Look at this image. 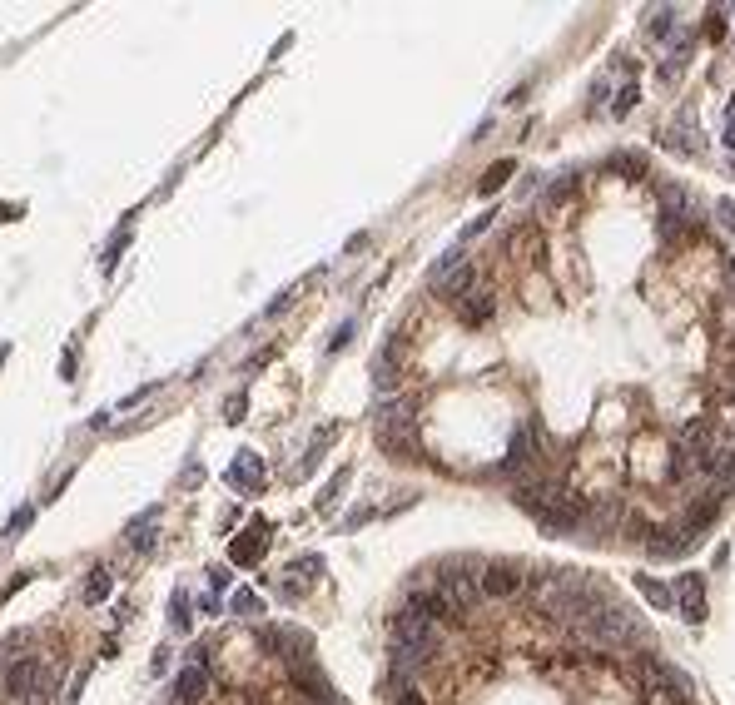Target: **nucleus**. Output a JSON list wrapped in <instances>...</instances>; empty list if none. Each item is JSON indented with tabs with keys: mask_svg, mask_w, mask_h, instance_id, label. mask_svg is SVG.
Masks as SVG:
<instances>
[{
	"mask_svg": "<svg viewBox=\"0 0 735 705\" xmlns=\"http://www.w3.org/2000/svg\"><path fill=\"white\" fill-rule=\"evenodd\" d=\"M289 576H294V586L318 581V576H323V557H318V552H303V557H294V562H289Z\"/></svg>",
	"mask_w": 735,
	"mask_h": 705,
	"instance_id": "obj_15",
	"label": "nucleus"
},
{
	"mask_svg": "<svg viewBox=\"0 0 735 705\" xmlns=\"http://www.w3.org/2000/svg\"><path fill=\"white\" fill-rule=\"evenodd\" d=\"M671 586H676V611H681L691 626L706 621V576H701V571H681Z\"/></svg>",
	"mask_w": 735,
	"mask_h": 705,
	"instance_id": "obj_6",
	"label": "nucleus"
},
{
	"mask_svg": "<svg viewBox=\"0 0 735 705\" xmlns=\"http://www.w3.org/2000/svg\"><path fill=\"white\" fill-rule=\"evenodd\" d=\"M199 477H204V467H199V462H189V467H184V487H194Z\"/></svg>",
	"mask_w": 735,
	"mask_h": 705,
	"instance_id": "obj_29",
	"label": "nucleus"
},
{
	"mask_svg": "<svg viewBox=\"0 0 735 705\" xmlns=\"http://www.w3.org/2000/svg\"><path fill=\"white\" fill-rule=\"evenodd\" d=\"M477 571H482V566H472V562H452V566H442V571H438V581H433V586L447 596L452 616H467V611L477 606V591H482Z\"/></svg>",
	"mask_w": 735,
	"mask_h": 705,
	"instance_id": "obj_3",
	"label": "nucleus"
},
{
	"mask_svg": "<svg viewBox=\"0 0 735 705\" xmlns=\"http://www.w3.org/2000/svg\"><path fill=\"white\" fill-rule=\"evenodd\" d=\"M209 591H229V566H209Z\"/></svg>",
	"mask_w": 735,
	"mask_h": 705,
	"instance_id": "obj_24",
	"label": "nucleus"
},
{
	"mask_svg": "<svg viewBox=\"0 0 735 705\" xmlns=\"http://www.w3.org/2000/svg\"><path fill=\"white\" fill-rule=\"evenodd\" d=\"M348 477H353L348 467H338V472L328 477V487H323V497H318V512H328V507H333V502L343 497V487H348Z\"/></svg>",
	"mask_w": 735,
	"mask_h": 705,
	"instance_id": "obj_18",
	"label": "nucleus"
},
{
	"mask_svg": "<svg viewBox=\"0 0 735 705\" xmlns=\"http://www.w3.org/2000/svg\"><path fill=\"white\" fill-rule=\"evenodd\" d=\"M229 606H234V611H244V616H254V611H264V601H259V591H234V596H229Z\"/></svg>",
	"mask_w": 735,
	"mask_h": 705,
	"instance_id": "obj_19",
	"label": "nucleus"
},
{
	"mask_svg": "<svg viewBox=\"0 0 735 705\" xmlns=\"http://www.w3.org/2000/svg\"><path fill=\"white\" fill-rule=\"evenodd\" d=\"M701 35H711V40H726V15H721V10H711V20L701 25Z\"/></svg>",
	"mask_w": 735,
	"mask_h": 705,
	"instance_id": "obj_21",
	"label": "nucleus"
},
{
	"mask_svg": "<svg viewBox=\"0 0 735 705\" xmlns=\"http://www.w3.org/2000/svg\"><path fill=\"white\" fill-rule=\"evenodd\" d=\"M224 482H229L234 492H264V482H269V467H264V457H259V452H249V447H244V452L229 462Z\"/></svg>",
	"mask_w": 735,
	"mask_h": 705,
	"instance_id": "obj_5",
	"label": "nucleus"
},
{
	"mask_svg": "<svg viewBox=\"0 0 735 705\" xmlns=\"http://www.w3.org/2000/svg\"><path fill=\"white\" fill-rule=\"evenodd\" d=\"M373 437L388 457L398 462H418L423 457V437H418V413L408 398H383L373 408Z\"/></svg>",
	"mask_w": 735,
	"mask_h": 705,
	"instance_id": "obj_1",
	"label": "nucleus"
},
{
	"mask_svg": "<svg viewBox=\"0 0 735 705\" xmlns=\"http://www.w3.org/2000/svg\"><path fill=\"white\" fill-rule=\"evenodd\" d=\"M721 144H726V149H735V100L726 105V130H721Z\"/></svg>",
	"mask_w": 735,
	"mask_h": 705,
	"instance_id": "obj_26",
	"label": "nucleus"
},
{
	"mask_svg": "<svg viewBox=\"0 0 735 705\" xmlns=\"http://www.w3.org/2000/svg\"><path fill=\"white\" fill-rule=\"evenodd\" d=\"M636 591H641L656 611H676V586H671V581H661V576H646V571H641V576H636Z\"/></svg>",
	"mask_w": 735,
	"mask_h": 705,
	"instance_id": "obj_11",
	"label": "nucleus"
},
{
	"mask_svg": "<svg viewBox=\"0 0 735 705\" xmlns=\"http://www.w3.org/2000/svg\"><path fill=\"white\" fill-rule=\"evenodd\" d=\"M154 542H159V507H145V512L130 522V547H135V552H154Z\"/></svg>",
	"mask_w": 735,
	"mask_h": 705,
	"instance_id": "obj_10",
	"label": "nucleus"
},
{
	"mask_svg": "<svg viewBox=\"0 0 735 705\" xmlns=\"http://www.w3.org/2000/svg\"><path fill=\"white\" fill-rule=\"evenodd\" d=\"M244 413H249V393H234L224 403V423H244Z\"/></svg>",
	"mask_w": 735,
	"mask_h": 705,
	"instance_id": "obj_20",
	"label": "nucleus"
},
{
	"mask_svg": "<svg viewBox=\"0 0 735 705\" xmlns=\"http://www.w3.org/2000/svg\"><path fill=\"white\" fill-rule=\"evenodd\" d=\"M110 591H115V571H110V566H95V571L85 576V601H90V606H100Z\"/></svg>",
	"mask_w": 735,
	"mask_h": 705,
	"instance_id": "obj_14",
	"label": "nucleus"
},
{
	"mask_svg": "<svg viewBox=\"0 0 735 705\" xmlns=\"http://www.w3.org/2000/svg\"><path fill=\"white\" fill-rule=\"evenodd\" d=\"M512 174H517V159H497V164L482 174V184H477V189H482V194H497V189H502Z\"/></svg>",
	"mask_w": 735,
	"mask_h": 705,
	"instance_id": "obj_17",
	"label": "nucleus"
},
{
	"mask_svg": "<svg viewBox=\"0 0 735 705\" xmlns=\"http://www.w3.org/2000/svg\"><path fill=\"white\" fill-rule=\"evenodd\" d=\"M0 686H5V701H10V705H30V701H40V696H50V691H55V671H50V666H40V656L5 661Z\"/></svg>",
	"mask_w": 735,
	"mask_h": 705,
	"instance_id": "obj_2",
	"label": "nucleus"
},
{
	"mask_svg": "<svg viewBox=\"0 0 735 705\" xmlns=\"http://www.w3.org/2000/svg\"><path fill=\"white\" fill-rule=\"evenodd\" d=\"M681 10H671V5H661V10H651L646 15V40H656V45H671V35L681 30V20H676Z\"/></svg>",
	"mask_w": 735,
	"mask_h": 705,
	"instance_id": "obj_12",
	"label": "nucleus"
},
{
	"mask_svg": "<svg viewBox=\"0 0 735 705\" xmlns=\"http://www.w3.org/2000/svg\"><path fill=\"white\" fill-rule=\"evenodd\" d=\"M209 701V666H184L174 676V705H204Z\"/></svg>",
	"mask_w": 735,
	"mask_h": 705,
	"instance_id": "obj_8",
	"label": "nucleus"
},
{
	"mask_svg": "<svg viewBox=\"0 0 735 705\" xmlns=\"http://www.w3.org/2000/svg\"><path fill=\"white\" fill-rule=\"evenodd\" d=\"M492 219H497V214H477V219L462 229V244H467V239H477V234H487V229H492Z\"/></svg>",
	"mask_w": 735,
	"mask_h": 705,
	"instance_id": "obj_22",
	"label": "nucleus"
},
{
	"mask_svg": "<svg viewBox=\"0 0 735 705\" xmlns=\"http://www.w3.org/2000/svg\"><path fill=\"white\" fill-rule=\"evenodd\" d=\"M716 214H721V224H726V229H735V204H731V199H721V204H716Z\"/></svg>",
	"mask_w": 735,
	"mask_h": 705,
	"instance_id": "obj_28",
	"label": "nucleus"
},
{
	"mask_svg": "<svg viewBox=\"0 0 735 705\" xmlns=\"http://www.w3.org/2000/svg\"><path fill=\"white\" fill-rule=\"evenodd\" d=\"M457 318H462L467 328H482V323H492V318H497V293H492V288H472V293L457 303Z\"/></svg>",
	"mask_w": 735,
	"mask_h": 705,
	"instance_id": "obj_9",
	"label": "nucleus"
},
{
	"mask_svg": "<svg viewBox=\"0 0 735 705\" xmlns=\"http://www.w3.org/2000/svg\"><path fill=\"white\" fill-rule=\"evenodd\" d=\"M169 666H174V661H169V651L159 646V651H154V661H149V671H154V676H169Z\"/></svg>",
	"mask_w": 735,
	"mask_h": 705,
	"instance_id": "obj_27",
	"label": "nucleus"
},
{
	"mask_svg": "<svg viewBox=\"0 0 735 705\" xmlns=\"http://www.w3.org/2000/svg\"><path fill=\"white\" fill-rule=\"evenodd\" d=\"M264 552H269V522L264 517H254L234 542H229V562L234 566H259L264 562Z\"/></svg>",
	"mask_w": 735,
	"mask_h": 705,
	"instance_id": "obj_4",
	"label": "nucleus"
},
{
	"mask_svg": "<svg viewBox=\"0 0 735 705\" xmlns=\"http://www.w3.org/2000/svg\"><path fill=\"white\" fill-rule=\"evenodd\" d=\"M353 328H358L353 318H348V323H338V333L328 338V348H333V353H338V348H348V343H353Z\"/></svg>",
	"mask_w": 735,
	"mask_h": 705,
	"instance_id": "obj_23",
	"label": "nucleus"
},
{
	"mask_svg": "<svg viewBox=\"0 0 735 705\" xmlns=\"http://www.w3.org/2000/svg\"><path fill=\"white\" fill-rule=\"evenodd\" d=\"M169 626H174L179 636H184V631L194 626V611H189V591H184V586H179V591L169 596Z\"/></svg>",
	"mask_w": 735,
	"mask_h": 705,
	"instance_id": "obj_16",
	"label": "nucleus"
},
{
	"mask_svg": "<svg viewBox=\"0 0 735 705\" xmlns=\"http://www.w3.org/2000/svg\"><path fill=\"white\" fill-rule=\"evenodd\" d=\"M636 100H641V80H621V85L611 90V105H606V115H611V120H626V115L636 110Z\"/></svg>",
	"mask_w": 735,
	"mask_h": 705,
	"instance_id": "obj_13",
	"label": "nucleus"
},
{
	"mask_svg": "<svg viewBox=\"0 0 735 705\" xmlns=\"http://www.w3.org/2000/svg\"><path fill=\"white\" fill-rule=\"evenodd\" d=\"M30 517H35V512H30V507H20V512L10 517V527H5V537H15V532H25V527H30Z\"/></svg>",
	"mask_w": 735,
	"mask_h": 705,
	"instance_id": "obj_25",
	"label": "nucleus"
},
{
	"mask_svg": "<svg viewBox=\"0 0 735 705\" xmlns=\"http://www.w3.org/2000/svg\"><path fill=\"white\" fill-rule=\"evenodd\" d=\"M477 581H482V596H517L527 586L522 566H512V562H487Z\"/></svg>",
	"mask_w": 735,
	"mask_h": 705,
	"instance_id": "obj_7",
	"label": "nucleus"
},
{
	"mask_svg": "<svg viewBox=\"0 0 735 705\" xmlns=\"http://www.w3.org/2000/svg\"><path fill=\"white\" fill-rule=\"evenodd\" d=\"M5 358H10V343H0V363H5Z\"/></svg>",
	"mask_w": 735,
	"mask_h": 705,
	"instance_id": "obj_30",
	"label": "nucleus"
}]
</instances>
